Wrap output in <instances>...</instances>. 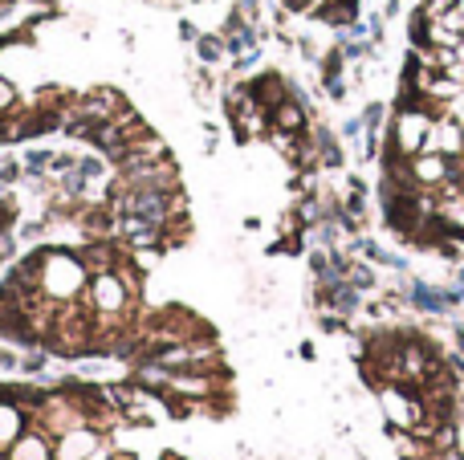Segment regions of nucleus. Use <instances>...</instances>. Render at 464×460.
<instances>
[{
	"label": "nucleus",
	"mask_w": 464,
	"mask_h": 460,
	"mask_svg": "<svg viewBox=\"0 0 464 460\" xmlns=\"http://www.w3.org/2000/svg\"><path fill=\"white\" fill-rule=\"evenodd\" d=\"M0 460H5V448H0Z\"/></svg>",
	"instance_id": "7"
},
{
	"label": "nucleus",
	"mask_w": 464,
	"mask_h": 460,
	"mask_svg": "<svg viewBox=\"0 0 464 460\" xmlns=\"http://www.w3.org/2000/svg\"><path fill=\"white\" fill-rule=\"evenodd\" d=\"M90 306L98 310L102 318H114L130 306V285L122 282L114 269H102V273H90Z\"/></svg>",
	"instance_id": "1"
},
{
	"label": "nucleus",
	"mask_w": 464,
	"mask_h": 460,
	"mask_svg": "<svg viewBox=\"0 0 464 460\" xmlns=\"http://www.w3.org/2000/svg\"><path fill=\"white\" fill-rule=\"evenodd\" d=\"M98 448H102L98 432L90 428V424H78V428H65V432H62L53 460H86L90 453H98Z\"/></svg>",
	"instance_id": "2"
},
{
	"label": "nucleus",
	"mask_w": 464,
	"mask_h": 460,
	"mask_svg": "<svg viewBox=\"0 0 464 460\" xmlns=\"http://www.w3.org/2000/svg\"><path fill=\"white\" fill-rule=\"evenodd\" d=\"M24 432V416H21V407H13V404H0V448H8L16 436Z\"/></svg>",
	"instance_id": "4"
},
{
	"label": "nucleus",
	"mask_w": 464,
	"mask_h": 460,
	"mask_svg": "<svg viewBox=\"0 0 464 460\" xmlns=\"http://www.w3.org/2000/svg\"><path fill=\"white\" fill-rule=\"evenodd\" d=\"M86 460H111V453H102V448H98V453H90Z\"/></svg>",
	"instance_id": "6"
},
{
	"label": "nucleus",
	"mask_w": 464,
	"mask_h": 460,
	"mask_svg": "<svg viewBox=\"0 0 464 460\" xmlns=\"http://www.w3.org/2000/svg\"><path fill=\"white\" fill-rule=\"evenodd\" d=\"M8 460H53V448H49L45 436H37V432H21V436L8 445Z\"/></svg>",
	"instance_id": "3"
},
{
	"label": "nucleus",
	"mask_w": 464,
	"mask_h": 460,
	"mask_svg": "<svg viewBox=\"0 0 464 460\" xmlns=\"http://www.w3.org/2000/svg\"><path fill=\"white\" fill-rule=\"evenodd\" d=\"M13 106H16V90H13V81H8L5 73H0V114L13 110Z\"/></svg>",
	"instance_id": "5"
}]
</instances>
